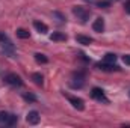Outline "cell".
Listing matches in <instances>:
<instances>
[{
  "mask_svg": "<svg viewBox=\"0 0 130 128\" xmlns=\"http://www.w3.org/2000/svg\"><path fill=\"white\" fill-rule=\"evenodd\" d=\"M73 14H74L82 23H85V21L89 18V14H91V12H89L88 9L82 8V6H74V8H73Z\"/></svg>",
  "mask_w": 130,
  "mask_h": 128,
  "instance_id": "6da1fadb",
  "label": "cell"
},
{
  "mask_svg": "<svg viewBox=\"0 0 130 128\" xmlns=\"http://www.w3.org/2000/svg\"><path fill=\"white\" fill-rule=\"evenodd\" d=\"M18 118L12 113H6V112H0V124H5V125H14L17 124Z\"/></svg>",
  "mask_w": 130,
  "mask_h": 128,
  "instance_id": "7a4b0ae2",
  "label": "cell"
},
{
  "mask_svg": "<svg viewBox=\"0 0 130 128\" xmlns=\"http://www.w3.org/2000/svg\"><path fill=\"white\" fill-rule=\"evenodd\" d=\"M73 88H77V89H80L83 84H85V74L83 72H76L74 75H73V81L70 83Z\"/></svg>",
  "mask_w": 130,
  "mask_h": 128,
  "instance_id": "3957f363",
  "label": "cell"
},
{
  "mask_svg": "<svg viewBox=\"0 0 130 128\" xmlns=\"http://www.w3.org/2000/svg\"><path fill=\"white\" fill-rule=\"evenodd\" d=\"M5 80H6V83H9L11 86H23V80H21V77H20L18 74L11 72V74L6 75Z\"/></svg>",
  "mask_w": 130,
  "mask_h": 128,
  "instance_id": "277c9868",
  "label": "cell"
},
{
  "mask_svg": "<svg viewBox=\"0 0 130 128\" xmlns=\"http://www.w3.org/2000/svg\"><path fill=\"white\" fill-rule=\"evenodd\" d=\"M39 119H41V116H39V113H38L36 110L29 112L27 116H26V121H27V124H30V125H36V124H39Z\"/></svg>",
  "mask_w": 130,
  "mask_h": 128,
  "instance_id": "5b68a950",
  "label": "cell"
},
{
  "mask_svg": "<svg viewBox=\"0 0 130 128\" xmlns=\"http://www.w3.org/2000/svg\"><path fill=\"white\" fill-rule=\"evenodd\" d=\"M97 68L101 71H106V72H113V71L120 69V66H117L115 63H109V62H101V63L97 65Z\"/></svg>",
  "mask_w": 130,
  "mask_h": 128,
  "instance_id": "8992f818",
  "label": "cell"
},
{
  "mask_svg": "<svg viewBox=\"0 0 130 128\" xmlns=\"http://www.w3.org/2000/svg\"><path fill=\"white\" fill-rule=\"evenodd\" d=\"M91 96H92L94 99H97V101L107 102V98L104 96V92H103V89H100V88H94V89L91 91Z\"/></svg>",
  "mask_w": 130,
  "mask_h": 128,
  "instance_id": "52a82bcc",
  "label": "cell"
},
{
  "mask_svg": "<svg viewBox=\"0 0 130 128\" xmlns=\"http://www.w3.org/2000/svg\"><path fill=\"white\" fill-rule=\"evenodd\" d=\"M68 101L71 102V105L76 109V110H83L85 109V102H83V99H80V98H77V96H70L68 98Z\"/></svg>",
  "mask_w": 130,
  "mask_h": 128,
  "instance_id": "ba28073f",
  "label": "cell"
},
{
  "mask_svg": "<svg viewBox=\"0 0 130 128\" xmlns=\"http://www.w3.org/2000/svg\"><path fill=\"white\" fill-rule=\"evenodd\" d=\"M33 27H35L38 32L41 33V35H45V33L48 32L47 24H44V23H41V21H33Z\"/></svg>",
  "mask_w": 130,
  "mask_h": 128,
  "instance_id": "9c48e42d",
  "label": "cell"
},
{
  "mask_svg": "<svg viewBox=\"0 0 130 128\" xmlns=\"http://www.w3.org/2000/svg\"><path fill=\"white\" fill-rule=\"evenodd\" d=\"M92 29L98 33H101L104 30V21H103V18H97V20L92 23Z\"/></svg>",
  "mask_w": 130,
  "mask_h": 128,
  "instance_id": "30bf717a",
  "label": "cell"
},
{
  "mask_svg": "<svg viewBox=\"0 0 130 128\" xmlns=\"http://www.w3.org/2000/svg\"><path fill=\"white\" fill-rule=\"evenodd\" d=\"M76 41H77L79 44H82V45H89V44H92V39H91L89 36H85V35H77V36H76Z\"/></svg>",
  "mask_w": 130,
  "mask_h": 128,
  "instance_id": "8fae6325",
  "label": "cell"
},
{
  "mask_svg": "<svg viewBox=\"0 0 130 128\" xmlns=\"http://www.w3.org/2000/svg\"><path fill=\"white\" fill-rule=\"evenodd\" d=\"M50 39L52 41H56V42H59V41H67V35L62 32H53L50 35Z\"/></svg>",
  "mask_w": 130,
  "mask_h": 128,
  "instance_id": "7c38bea8",
  "label": "cell"
},
{
  "mask_svg": "<svg viewBox=\"0 0 130 128\" xmlns=\"http://www.w3.org/2000/svg\"><path fill=\"white\" fill-rule=\"evenodd\" d=\"M35 60H36L38 63H47V62H48L47 56L42 54V53H35Z\"/></svg>",
  "mask_w": 130,
  "mask_h": 128,
  "instance_id": "4fadbf2b",
  "label": "cell"
},
{
  "mask_svg": "<svg viewBox=\"0 0 130 128\" xmlns=\"http://www.w3.org/2000/svg\"><path fill=\"white\" fill-rule=\"evenodd\" d=\"M32 80L35 81V84H39V86L44 83V77H42L39 72H35V74H32Z\"/></svg>",
  "mask_w": 130,
  "mask_h": 128,
  "instance_id": "5bb4252c",
  "label": "cell"
},
{
  "mask_svg": "<svg viewBox=\"0 0 130 128\" xmlns=\"http://www.w3.org/2000/svg\"><path fill=\"white\" fill-rule=\"evenodd\" d=\"M17 36L21 38V39H27V38L30 36V33L27 32L26 29H18V30H17Z\"/></svg>",
  "mask_w": 130,
  "mask_h": 128,
  "instance_id": "9a60e30c",
  "label": "cell"
},
{
  "mask_svg": "<svg viewBox=\"0 0 130 128\" xmlns=\"http://www.w3.org/2000/svg\"><path fill=\"white\" fill-rule=\"evenodd\" d=\"M115 60H117V56H115L113 53H107V54L104 56V62H109V63H115Z\"/></svg>",
  "mask_w": 130,
  "mask_h": 128,
  "instance_id": "2e32d148",
  "label": "cell"
},
{
  "mask_svg": "<svg viewBox=\"0 0 130 128\" xmlns=\"http://www.w3.org/2000/svg\"><path fill=\"white\" fill-rule=\"evenodd\" d=\"M23 98H24V101H27V102H35V101H36V96L33 95V94H24Z\"/></svg>",
  "mask_w": 130,
  "mask_h": 128,
  "instance_id": "e0dca14e",
  "label": "cell"
},
{
  "mask_svg": "<svg viewBox=\"0 0 130 128\" xmlns=\"http://www.w3.org/2000/svg\"><path fill=\"white\" fill-rule=\"evenodd\" d=\"M95 5H97L98 8H109L110 6V2L109 0H98Z\"/></svg>",
  "mask_w": 130,
  "mask_h": 128,
  "instance_id": "ac0fdd59",
  "label": "cell"
},
{
  "mask_svg": "<svg viewBox=\"0 0 130 128\" xmlns=\"http://www.w3.org/2000/svg\"><path fill=\"white\" fill-rule=\"evenodd\" d=\"M124 11H126L127 14H130V0H127V2L124 3Z\"/></svg>",
  "mask_w": 130,
  "mask_h": 128,
  "instance_id": "d6986e66",
  "label": "cell"
},
{
  "mask_svg": "<svg viewBox=\"0 0 130 128\" xmlns=\"http://www.w3.org/2000/svg\"><path fill=\"white\" fill-rule=\"evenodd\" d=\"M123 62L126 65H130V54H126V56H123Z\"/></svg>",
  "mask_w": 130,
  "mask_h": 128,
  "instance_id": "ffe728a7",
  "label": "cell"
},
{
  "mask_svg": "<svg viewBox=\"0 0 130 128\" xmlns=\"http://www.w3.org/2000/svg\"><path fill=\"white\" fill-rule=\"evenodd\" d=\"M53 15H56V17H58V18H59L61 21H65V17H64V15H62V14H59V12H55Z\"/></svg>",
  "mask_w": 130,
  "mask_h": 128,
  "instance_id": "44dd1931",
  "label": "cell"
},
{
  "mask_svg": "<svg viewBox=\"0 0 130 128\" xmlns=\"http://www.w3.org/2000/svg\"><path fill=\"white\" fill-rule=\"evenodd\" d=\"M129 96H130V91H129Z\"/></svg>",
  "mask_w": 130,
  "mask_h": 128,
  "instance_id": "7402d4cb",
  "label": "cell"
}]
</instances>
